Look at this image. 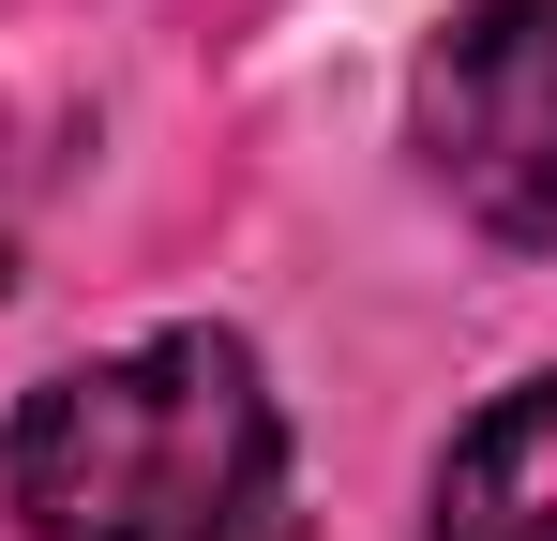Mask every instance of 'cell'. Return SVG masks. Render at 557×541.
<instances>
[{
    "label": "cell",
    "instance_id": "6da1fadb",
    "mask_svg": "<svg viewBox=\"0 0 557 541\" xmlns=\"http://www.w3.org/2000/svg\"><path fill=\"white\" fill-rule=\"evenodd\" d=\"M0 481L30 541H286V422L242 331H151L46 376Z\"/></svg>",
    "mask_w": 557,
    "mask_h": 541
},
{
    "label": "cell",
    "instance_id": "7a4b0ae2",
    "mask_svg": "<svg viewBox=\"0 0 557 541\" xmlns=\"http://www.w3.org/2000/svg\"><path fill=\"white\" fill-rule=\"evenodd\" d=\"M407 105H422V166L497 241H557V0H453Z\"/></svg>",
    "mask_w": 557,
    "mask_h": 541
},
{
    "label": "cell",
    "instance_id": "3957f363",
    "mask_svg": "<svg viewBox=\"0 0 557 541\" xmlns=\"http://www.w3.org/2000/svg\"><path fill=\"white\" fill-rule=\"evenodd\" d=\"M437 541H557V376L497 391L437 466Z\"/></svg>",
    "mask_w": 557,
    "mask_h": 541
}]
</instances>
